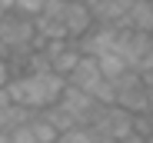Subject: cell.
Wrapping results in <instances>:
<instances>
[{
  "instance_id": "8fae6325",
  "label": "cell",
  "mask_w": 153,
  "mask_h": 143,
  "mask_svg": "<svg viewBox=\"0 0 153 143\" xmlns=\"http://www.w3.org/2000/svg\"><path fill=\"white\" fill-rule=\"evenodd\" d=\"M146 80H150V87H153V73H150V77H146Z\"/></svg>"
},
{
  "instance_id": "3957f363",
  "label": "cell",
  "mask_w": 153,
  "mask_h": 143,
  "mask_svg": "<svg viewBox=\"0 0 153 143\" xmlns=\"http://www.w3.org/2000/svg\"><path fill=\"white\" fill-rule=\"evenodd\" d=\"M133 120H137V116L126 113V110H120V107H100L97 116L90 120V130H93L100 140L120 143V140H126V136H133Z\"/></svg>"
},
{
  "instance_id": "7c38bea8",
  "label": "cell",
  "mask_w": 153,
  "mask_h": 143,
  "mask_svg": "<svg viewBox=\"0 0 153 143\" xmlns=\"http://www.w3.org/2000/svg\"><path fill=\"white\" fill-rule=\"evenodd\" d=\"M146 143H153V136H150V140H146Z\"/></svg>"
},
{
  "instance_id": "9c48e42d",
  "label": "cell",
  "mask_w": 153,
  "mask_h": 143,
  "mask_svg": "<svg viewBox=\"0 0 153 143\" xmlns=\"http://www.w3.org/2000/svg\"><path fill=\"white\" fill-rule=\"evenodd\" d=\"M7 107H13L10 103V93H7V87H0V110H7Z\"/></svg>"
},
{
  "instance_id": "30bf717a",
  "label": "cell",
  "mask_w": 153,
  "mask_h": 143,
  "mask_svg": "<svg viewBox=\"0 0 153 143\" xmlns=\"http://www.w3.org/2000/svg\"><path fill=\"white\" fill-rule=\"evenodd\" d=\"M150 113H153V87H150Z\"/></svg>"
},
{
  "instance_id": "5b68a950",
  "label": "cell",
  "mask_w": 153,
  "mask_h": 143,
  "mask_svg": "<svg viewBox=\"0 0 153 143\" xmlns=\"http://www.w3.org/2000/svg\"><path fill=\"white\" fill-rule=\"evenodd\" d=\"M30 130L37 136V143H60V130L47 120L43 113H33V120H30Z\"/></svg>"
},
{
  "instance_id": "6da1fadb",
  "label": "cell",
  "mask_w": 153,
  "mask_h": 143,
  "mask_svg": "<svg viewBox=\"0 0 153 143\" xmlns=\"http://www.w3.org/2000/svg\"><path fill=\"white\" fill-rule=\"evenodd\" d=\"M63 90H67V80L57 77L53 70H27V73L13 77L7 87L10 103L27 113H43L50 107H57Z\"/></svg>"
},
{
  "instance_id": "7a4b0ae2",
  "label": "cell",
  "mask_w": 153,
  "mask_h": 143,
  "mask_svg": "<svg viewBox=\"0 0 153 143\" xmlns=\"http://www.w3.org/2000/svg\"><path fill=\"white\" fill-rule=\"evenodd\" d=\"M113 90H117V107L120 110L133 113V116L150 113V80L143 73H133L130 70L126 77H120L113 83Z\"/></svg>"
},
{
  "instance_id": "277c9868",
  "label": "cell",
  "mask_w": 153,
  "mask_h": 143,
  "mask_svg": "<svg viewBox=\"0 0 153 143\" xmlns=\"http://www.w3.org/2000/svg\"><path fill=\"white\" fill-rule=\"evenodd\" d=\"M107 83H110V80L103 77V70H100L97 57H83L80 63H76V70L70 73V80H67V87L80 90V93H87V97H93V100H97V93L103 90Z\"/></svg>"
},
{
  "instance_id": "ba28073f",
  "label": "cell",
  "mask_w": 153,
  "mask_h": 143,
  "mask_svg": "<svg viewBox=\"0 0 153 143\" xmlns=\"http://www.w3.org/2000/svg\"><path fill=\"white\" fill-rule=\"evenodd\" d=\"M10 80H13V67H10V60L0 53V87H10Z\"/></svg>"
},
{
  "instance_id": "4fadbf2b",
  "label": "cell",
  "mask_w": 153,
  "mask_h": 143,
  "mask_svg": "<svg viewBox=\"0 0 153 143\" xmlns=\"http://www.w3.org/2000/svg\"><path fill=\"white\" fill-rule=\"evenodd\" d=\"M150 116H153V113H150Z\"/></svg>"
},
{
  "instance_id": "52a82bcc",
  "label": "cell",
  "mask_w": 153,
  "mask_h": 143,
  "mask_svg": "<svg viewBox=\"0 0 153 143\" xmlns=\"http://www.w3.org/2000/svg\"><path fill=\"white\" fill-rule=\"evenodd\" d=\"M7 140H10V143H37V136H33L30 123H20V127H13V130L7 133Z\"/></svg>"
},
{
  "instance_id": "8992f818",
  "label": "cell",
  "mask_w": 153,
  "mask_h": 143,
  "mask_svg": "<svg viewBox=\"0 0 153 143\" xmlns=\"http://www.w3.org/2000/svg\"><path fill=\"white\" fill-rule=\"evenodd\" d=\"M60 143H100V136H97L90 127H76V130L63 133V136H60Z\"/></svg>"
}]
</instances>
